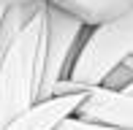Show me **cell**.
I'll list each match as a JSON object with an SVG mask.
<instances>
[{"instance_id":"5b68a950","label":"cell","mask_w":133,"mask_h":130,"mask_svg":"<svg viewBox=\"0 0 133 130\" xmlns=\"http://www.w3.org/2000/svg\"><path fill=\"white\" fill-rule=\"evenodd\" d=\"M76 117L90 122H106V125H133V95L92 87L87 100L79 106Z\"/></svg>"},{"instance_id":"7a4b0ae2","label":"cell","mask_w":133,"mask_h":130,"mask_svg":"<svg viewBox=\"0 0 133 130\" xmlns=\"http://www.w3.org/2000/svg\"><path fill=\"white\" fill-rule=\"evenodd\" d=\"M130 52H133V8L119 19L90 27L68 79L84 87H101L106 73L117 62H122Z\"/></svg>"},{"instance_id":"30bf717a","label":"cell","mask_w":133,"mask_h":130,"mask_svg":"<svg viewBox=\"0 0 133 130\" xmlns=\"http://www.w3.org/2000/svg\"><path fill=\"white\" fill-rule=\"evenodd\" d=\"M125 92H128V95H133V84H130V87H128V90H125Z\"/></svg>"},{"instance_id":"7c38bea8","label":"cell","mask_w":133,"mask_h":130,"mask_svg":"<svg viewBox=\"0 0 133 130\" xmlns=\"http://www.w3.org/2000/svg\"><path fill=\"white\" fill-rule=\"evenodd\" d=\"M130 54H133V52H130Z\"/></svg>"},{"instance_id":"ba28073f","label":"cell","mask_w":133,"mask_h":130,"mask_svg":"<svg viewBox=\"0 0 133 130\" xmlns=\"http://www.w3.org/2000/svg\"><path fill=\"white\" fill-rule=\"evenodd\" d=\"M54 130H133V125H106V122H90L82 117H65Z\"/></svg>"},{"instance_id":"8992f818","label":"cell","mask_w":133,"mask_h":130,"mask_svg":"<svg viewBox=\"0 0 133 130\" xmlns=\"http://www.w3.org/2000/svg\"><path fill=\"white\" fill-rule=\"evenodd\" d=\"M46 3L65 8L68 14L79 16L84 25L98 27L111 19H119L133 8V0H46Z\"/></svg>"},{"instance_id":"52a82bcc","label":"cell","mask_w":133,"mask_h":130,"mask_svg":"<svg viewBox=\"0 0 133 130\" xmlns=\"http://www.w3.org/2000/svg\"><path fill=\"white\" fill-rule=\"evenodd\" d=\"M130 84H133V54H128L122 62L114 65L106 73V79H103L101 87H106V90H111V92H125Z\"/></svg>"},{"instance_id":"3957f363","label":"cell","mask_w":133,"mask_h":130,"mask_svg":"<svg viewBox=\"0 0 133 130\" xmlns=\"http://www.w3.org/2000/svg\"><path fill=\"white\" fill-rule=\"evenodd\" d=\"M87 33L90 25H84L79 16L46 3V57H44V79H41L38 90V103L49 100L54 87L71 76V68L79 57Z\"/></svg>"},{"instance_id":"8fae6325","label":"cell","mask_w":133,"mask_h":130,"mask_svg":"<svg viewBox=\"0 0 133 130\" xmlns=\"http://www.w3.org/2000/svg\"><path fill=\"white\" fill-rule=\"evenodd\" d=\"M0 14H3V8H0Z\"/></svg>"},{"instance_id":"277c9868","label":"cell","mask_w":133,"mask_h":130,"mask_svg":"<svg viewBox=\"0 0 133 130\" xmlns=\"http://www.w3.org/2000/svg\"><path fill=\"white\" fill-rule=\"evenodd\" d=\"M90 92H74V95H57L41 100V103L30 106L25 114H19L14 122H8L3 130H54L65 117H74L79 111V106L87 100Z\"/></svg>"},{"instance_id":"9c48e42d","label":"cell","mask_w":133,"mask_h":130,"mask_svg":"<svg viewBox=\"0 0 133 130\" xmlns=\"http://www.w3.org/2000/svg\"><path fill=\"white\" fill-rule=\"evenodd\" d=\"M16 3H38V0H0V8H8V5H16Z\"/></svg>"},{"instance_id":"6da1fadb","label":"cell","mask_w":133,"mask_h":130,"mask_svg":"<svg viewBox=\"0 0 133 130\" xmlns=\"http://www.w3.org/2000/svg\"><path fill=\"white\" fill-rule=\"evenodd\" d=\"M46 57V3L0 54V130L38 103Z\"/></svg>"}]
</instances>
